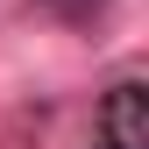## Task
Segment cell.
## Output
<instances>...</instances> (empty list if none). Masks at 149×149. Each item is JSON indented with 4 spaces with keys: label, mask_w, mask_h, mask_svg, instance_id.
I'll return each instance as SVG.
<instances>
[{
    "label": "cell",
    "mask_w": 149,
    "mask_h": 149,
    "mask_svg": "<svg viewBox=\"0 0 149 149\" xmlns=\"http://www.w3.org/2000/svg\"><path fill=\"white\" fill-rule=\"evenodd\" d=\"M92 149H149V85L128 71L92 107Z\"/></svg>",
    "instance_id": "1"
},
{
    "label": "cell",
    "mask_w": 149,
    "mask_h": 149,
    "mask_svg": "<svg viewBox=\"0 0 149 149\" xmlns=\"http://www.w3.org/2000/svg\"><path fill=\"white\" fill-rule=\"evenodd\" d=\"M36 7H43L50 22H64V29H92L107 7H114V0H36Z\"/></svg>",
    "instance_id": "2"
}]
</instances>
